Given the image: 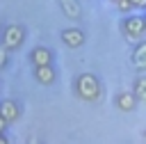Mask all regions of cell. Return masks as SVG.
<instances>
[{
    "label": "cell",
    "mask_w": 146,
    "mask_h": 144,
    "mask_svg": "<svg viewBox=\"0 0 146 144\" xmlns=\"http://www.w3.org/2000/svg\"><path fill=\"white\" fill-rule=\"evenodd\" d=\"M114 105L121 110V112H135L137 110V105H139V98H137V94L130 89H125V91H119L116 96H114Z\"/></svg>",
    "instance_id": "cell-6"
},
{
    "label": "cell",
    "mask_w": 146,
    "mask_h": 144,
    "mask_svg": "<svg viewBox=\"0 0 146 144\" xmlns=\"http://www.w3.org/2000/svg\"><path fill=\"white\" fill-rule=\"evenodd\" d=\"M132 91L137 94L139 103L146 105V73H139V75L135 78V82H132Z\"/></svg>",
    "instance_id": "cell-11"
},
{
    "label": "cell",
    "mask_w": 146,
    "mask_h": 144,
    "mask_svg": "<svg viewBox=\"0 0 146 144\" xmlns=\"http://www.w3.org/2000/svg\"><path fill=\"white\" fill-rule=\"evenodd\" d=\"M25 37H27V30H25L23 23H7V25H2L0 43L14 53V50H18L25 43Z\"/></svg>",
    "instance_id": "cell-3"
},
{
    "label": "cell",
    "mask_w": 146,
    "mask_h": 144,
    "mask_svg": "<svg viewBox=\"0 0 146 144\" xmlns=\"http://www.w3.org/2000/svg\"><path fill=\"white\" fill-rule=\"evenodd\" d=\"M32 75H34V80H36L39 85H43V87H50V85H55V80H57V69H55L52 64L34 66Z\"/></svg>",
    "instance_id": "cell-7"
},
{
    "label": "cell",
    "mask_w": 146,
    "mask_h": 144,
    "mask_svg": "<svg viewBox=\"0 0 146 144\" xmlns=\"http://www.w3.org/2000/svg\"><path fill=\"white\" fill-rule=\"evenodd\" d=\"M130 64L135 66V71L139 73H146V39L137 41L132 53H130Z\"/></svg>",
    "instance_id": "cell-8"
},
{
    "label": "cell",
    "mask_w": 146,
    "mask_h": 144,
    "mask_svg": "<svg viewBox=\"0 0 146 144\" xmlns=\"http://www.w3.org/2000/svg\"><path fill=\"white\" fill-rule=\"evenodd\" d=\"M0 144H9V137H7V133H0Z\"/></svg>",
    "instance_id": "cell-15"
},
{
    "label": "cell",
    "mask_w": 146,
    "mask_h": 144,
    "mask_svg": "<svg viewBox=\"0 0 146 144\" xmlns=\"http://www.w3.org/2000/svg\"><path fill=\"white\" fill-rule=\"evenodd\" d=\"M146 34V18L144 14H130L121 21V37L128 43H137L141 41Z\"/></svg>",
    "instance_id": "cell-2"
},
{
    "label": "cell",
    "mask_w": 146,
    "mask_h": 144,
    "mask_svg": "<svg viewBox=\"0 0 146 144\" xmlns=\"http://www.w3.org/2000/svg\"><path fill=\"white\" fill-rule=\"evenodd\" d=\"M73 91H75V96H78L80 101H84V103H98L100 96H103V85H100V80H98L96 73L84 71V73L75 75V80H73Z\"/></svg>",
    "instance_id": "cell-1"
},
{
    "label": "cell",
    "mask_w": 146,
    "mask_h": 144,
    "mask_svg": "<svg viewBox=\"0 0 146 144\" xmlns=\"http://www.w3.org/2000/svg\"><path fill=\"white\" fill-rule=\"evenodd\" d=\"M59 39H62V43L66 46V48H71V50H78V48H82L84 46V32L80 30V27H64L62 32H59Z\"/></svg>",
    "instance_id": "cell-4"
},
{
    "label": "cell",
    "mask_w": 146,
    "mask_h": 144,
    "mask_svg": "<svg viewBox=\"0 0 146 144\" xmlns=\"http://www.w3.org/2000/svg\"><path fill=\"white\" fill-rule=\"evenodd\" d=\"M141 137H144V142H146V130H144V135H141Z\"/></svg>",
    "instance_id": "cell-16"
},
{
    "label": "cell",
    "mask_w": 146,
    "mask_h": 144,
    "mask_svg": "<svg viewBox=\"0 0 146 144\" xmlns=\"http://www.w3.org/2000/svg\"><path fill=\"white\" fill-rule=\"evenodd\" d=\"M9 53H11V50L0 43V71H5V69L9 66Z\"/></svg>",
    "instance_id": "cell-12"
},
{
    "label": "cell",
    "mask_w": 146,
    "mask_h": 144,
    "mask_svg": "<svg viewBox=\"0 0 146 144\" xmlns=\"http://www.w3.org/2000/svg\"><path fill=\"white\" fill-rule=\"evenodd\" d=\"M59 9L71 21H80L82 18V5H80V0H59Z\"/></svg>",
    "instance_id": "cell-10"
},
{
    "label": "cell",
    "mask_w": 146,
    "mask_h": 144,
    "mask_svg": "<svg viewBox=\"0 0 146 144\" xmlns=\"http://www.w3.org/2000/svg\"><path fill=\"white\" fill-rule=\"evenodd\" d=\"M144 18H146V14H144Z\"/></svg>",
    "instance_id": "cell-17"
},
{
    "label": "cell",
    "mask_w": 146,
    "mask_h": 144,
    "mask_svg": "<svg viewBox=\"0 0 146 144\" xmlns=\"http://www.w3.org/2000/svg\"><path fill=\"white\" fill-rule=\"evenodd\" d=\"M0 32H2V30H0Z\"/></svg>",
    "instance_id": "cell-18"
},
{
    "label": "cell",
    "mask_w": 146,
    "mask_h": 144,
    "mask_svg": "<svg viewBox=\"0 0 146 144\" xmlns=\"http://www.w3.org/2000/svg\"><path fill=\"white\" fill-rule=\"evenodd\" d=\"M7 126H9V121H7V119L0 114V133H7Z\"/></svg>",
    "instance_id": "cell-14"
},
{
    "label": "cell",
    "mask_w": 146,
    "mask_h": 144,
    "mask_svg": "<svg viewBox=\"0 0 146 144\" xmlns=\"http://www.w3.org/2000/svg\"><path fill=\"white\" fill-rule=\"evenodd\" d=\"M0 114H2L9 123H14V121L21 119L23 107H21V103H16V101H11V98H5V101H0Z\"/></svg>",
    "instance_id": "cell-9"
},
{
    "label": "cell",
    "mask_w": 146,
    "mask_h": 144,
    "mask_svg": "<svg viewBox=\"0 0 146 144\" xmlns=\"http://www.w3.org/2000/svg\"><path fill=\"white\" fill-rule=\"evenodd\" d=\"M27 59H30L32 66H43V64H52L55 62V55H52V50L48 46H34L30 50Z\"/></svg>",
    "instance_id": "cell-5"
},
{
    "label": "cell",
    "mask_w": 146,
    "mask_h": 144,
    "mask_svg": "<svg viewBox=\"0 0 146 144\" xmlns=\"http://www.w3.org/2000/svg\"><path fill=\"white\" fill-rule=\"evenodd\" d=\"M116 7H119V9H121V11H125V14H128V11H132V9H135V5H132V2H130V0H119V2H116Z\"/></svg>",
    "instance_id": "cell-13"
}]
</instances>
